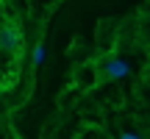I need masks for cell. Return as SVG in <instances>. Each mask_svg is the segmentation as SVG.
<instances>
[{"instance_id":"1","label":"cell","mask_w":150,"mask_h":139,"mask_svg":"<svg viewBox=\"0 0 150 139\" xmlns=\"http://www.w3.org/2000/svg\"><path fill=\"white\" fill-rule=\"evenodd\" d=\"M22 48V31L14 22H3L0 25V50L3 53H20Z\"/></svg>"},{"instance_id":"2","label":"cell","mask_w":150,"mask_h":139,"mask_svg":"<svg viewBox=\"0 0 150 139\" xmlns=\"http://www.w3.org/2000/svg\"><path fill=\"white\" fill-rule=\"evenodd\" d=\"M131 72V64L122 59H108L106 64H103V75H106V81H117V78H125V75Z\"/></svg>"},{"instance_id":"4","label":"cell","mask_w":150,"mask_h":139,"mask_svg":"<svg viewBox=\"0 0 150 139\" xmlns=\"http://www.w3.org/2000/svg\"><path fill=\"white\" fill-rule=\"evenodd\" d=\"M120 139H142V136H139V134H128V131H125V134L120 136Z\"/></svg>"},{"instance_id":"3","label":"cell","mask_w":150,"mask_h":139,"mask_svg":"<svg viewBox=\"0 0 150 139\" xmlns=\"http://www.w3.org/2000/svg\"><path fill=\"white\" fill-rule=\"evenodd\" d=\"M45 59V50L42 48H36V50H33V61H36V64H39V61H42Z\"/></svg>"}]
</instances>
